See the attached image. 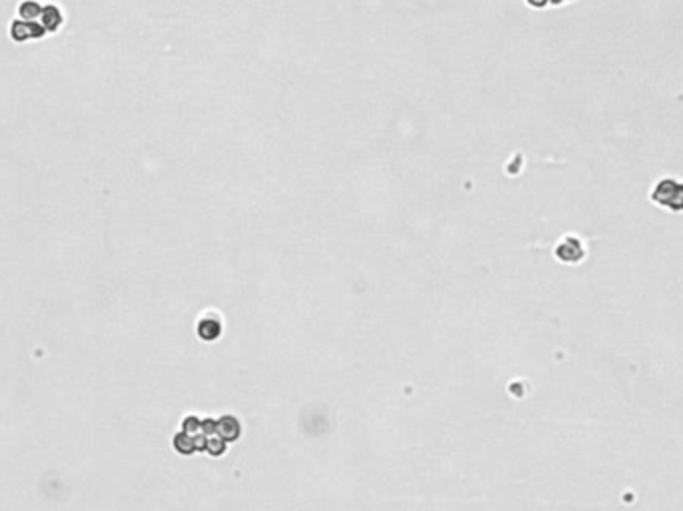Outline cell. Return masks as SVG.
Here are the masks:
<instances>
[{"mask_svg": "<svg viewBox=\"0 0 683 511\" xmlns=\"http://www.w3.org/2000/svg\"><path fill=\"white\" fill-rule=\"evenodd\" d=\"M651 200L673 212L683 210V182H677L673 178H663L659 180L657 186L654 188Z\"/></svg>", "mask_w": 683, "mask_h": 511, "instance_id": "1", "label": "cell"}]
</instances>
